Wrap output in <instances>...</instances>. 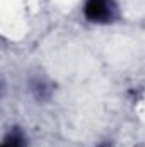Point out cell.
I'll use <instances>...</instances> for the list:
<instances>
[{"instance_id":"obj_1","label":"cell","mask_w":145,"mask_h":147,"mask_svg":"<svg viewBox=\"0 0 145 147\" xmlns=\"http://www.w3.org/2000/svg\"><path fill=\"white\" fill-rule=\"evenodd\" d=\"M87 19L91 21H106L111 17V2L109 0H87L84 9Z\"/></svg>"},{"instance_id":"obj_2","label":"cell","mask_w":145,"mask_h":147,"mask_svg":"<svg viewBox=\"0 0 145 147\" xmlns=\"http://www.w3.org/2000/svg\"><path fill=\"white\" fill-rule=\"evenodd\" d=\"M2 147H19V140H17L15 137H10V139H7V140L3 142Z\"/></svg>"}]
</instances>
